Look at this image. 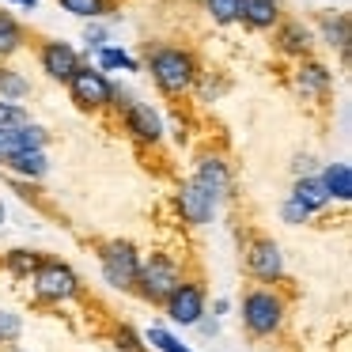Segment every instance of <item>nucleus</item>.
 <instances>
[{"label": "nucleus", "instance_id": "nucleus-1", "mask_svg": "<svg viewBox=\"0 0 352 352\" xmlns=\"http://www.w3.org/2000/svg\"><path fill=\"white\" fill-rule=\"evenodd\" d=\"M148 72H152L155 87L163 95H186L193 91L201 69H197V57L182 46H155L148 54Z\"/></svg>", "mask_w": 352, "mask_h": 352}, {"label": "nucleus", "instance_id": "nucleus-2", "mask_svg": "<svg viewBox=\"0 0 352 352\" xmlns=\"http://www.w3.org/2000/svg\"><path fill=\"white\" fill-rule=\"evenodd\" d=\"M284 314H288V303H284V296L276 288H269V284H254V288H246V296H243V326H246L250 337L280 333Z\"/></svg>", "mask_w": 352, "mask_h": 352}, {"label": "nucleus", "instance_id": "nucleus-3", "mask_svg": "<svg viewBox=\"0 0 352 352\" xmlns=\"http://www.w3.org/2000/svg\"><path fill=\"white\" fill-rule=\"evenodd\" d=\"M182 265H178L170 254H152V258H140V273H137V284H133V292H137L140 299H148V303H167L170 296H175V288L182 284Z\"/></svg>", "mask_w": 352, "mask_h": 352}, {"label": "nucleus", "instance_id": "nucleus-4", "mask_svg": "<svg viewBox=\"0 0 352 352\" xmlns=\"http://www.w3.org/2000/svg\"><path fill=\"white\" fill-rule=\"evenodd\" d=\"M99 269H102V280L118 292H133L140 273V254L129 239H107L99 243Z\"/></svg>", "mask_w": 352, "mask_h": 352}, {"label": "nucleus", "instance_id": "nucleus-5", "mask_svg": "<svg viewBox=\"0 0 352 352\" xmlns=\"http://www.w3.org/2000/svg\"><path fill=\"white\" fill-rule=\"evenodd\" d=\"M31 284L42 303H69L80 292V276L72 273V265L54 261V258H42V265L31 273Z\"/></svg>", "mask_w": 352, "mask_h": 352}, {"label": "nucleus", "instance_id": "nucleus-6", "mask_svg": "<svg viewBox=\"0 0 352 352\" xmlns=\"http://www.w3.org/2000/svg\"><path fill=\"white\" fill-rule=\"evenodd\" d=\"M69 95L80 110H107L114 99V84H110L107 72L91 69V65H80V72L69 80Z\"/></svg>", "mask_w": 352, "mask_h": 352}, {"label": "nucleus", "instance_id": "nucleus-7", "mask_svg": "<svg viewBox=\"0 0 352 352\" xmlns=\"http://www.w3.org/2000/svg\"><path fill=\"white\" fill-rule=\"evenodd\" d=\"M246 273L254 276L258 284H269V288H276V284L284 280V254L280 246L273 243V239H250L246 243Z\"/></svg>", "mask_w": 352, "mask_h": 352}, {"label": "nucleus", "instance_id": "nucleus-8", "mask_svg": "<svg viewBox=\"0 0 352 352\" xmlns=\"http://www.w3.org/2000/svg\"><path fill=\"white\" fill-rule=\"evenodd\" d=\"M205 284L201 280H182L175 288V296L163 303V311H167V318L175 322V326H197L201 318H205Z\"/></svg>", "mask_w": 352, "mask_h": 352}, {"label": "nucleus", "instance_id": "nucleus-9", "mask_svg": "<svg viewBox=\"0 0 352 352\" xmlns=\"http://www.w3.org/2000/svg\"><path fill=\"white\" fill-rule=\"evenodd\" d=\"M190 182L220 205V201L231 193V167L220 160V155H201V163H197V170H193Z\"/></svg>", "mask_w": 352, "mask_h": 352}, {"label": "nucleus", "instance_id": "nucleus-10", "mask_svg": "<svg viewBox=\"0 0 352 352\" xmlns=\"http://www.w3.org/2000/svg\"><path fill=\"white\" fill-rule=\"evenodd\" d=\"M38 61H42V72H46L50 80H57V84H69V80L80 72V65H84L69 42H46L42 54H38Z\"/></svg>", "mask_w": 352, "mask_h": 352}, {"label": "nucleus", "instance_id": "nucleus-11", "mask_svg": "<svg viewBox=\"0 0 352 352\" xmlns=\"http://www.w3.org/2000/svg\"><path fill=\"white\" fill-rule=\"evenodd\" d=\"M122 118H125V129H129L140 144H160L163 140V122L148 102H129V107L122 110Z\"/></svg>", "mask_w": 352, "mask_h": 352}, {"label": "nucleus", "instance_id": "nucleus-12", "mask_svg": "<svg viewBox=\"0 0 352 352\" xmlns=\"http://www.w3.org/2000/svg\"><path fill=\"white\" fill-rule=\"evenodd\" d=\"M46 148V129L42 125H19V129H0V163L19 152H42Z\"/></svg>", "mask_w": 352, "mask_h": 352}, {"label": "nucleus", "instance_id": "nucleus-13", "mask_svg": "<svg viewBox=\"0 0 352 352\" xmlns=\"http://www.w3.org/2000/svg\"><path fill=\"white\" fill-rule=\"evenodd\" d=\"M175 205H178V212H182V220L193 223V228H205V223L216 216V201L208 197V193H201L193 182H182Z\"/></svg>", "mask_w": 352, "mask_h": 352}, {"label": "nucleus", "instance_id": "nucleus-14", "mask_svg": "<svg viewBox=\"0 0 352 352\" xmlns=\"http://www.w3.org/2000/svg\"><path fill=\"white\" fill-rule=\"evenodd\" d=\"M239 23H246L250 31H273L280 23V8L276 0H239Z\"/></svg>", "mask_w": 352, "mask_h": 352}, {"label": "nucleus", "instance_id": "nucleus-15", "mask_svg": "<svg viewBox=\"0 0 352 352\" xmlns=\"http://www.w3.org/2000/svg\"><path fill=\"white\" fill-rule=\"evenodd\" d=\"M311 42H314V34L307 31L303 23H296V19H288V23H276V50L280 54H288V57H307L311 54Z\"/></svg>", "mask_w": 352, "mask_h": 352}, {"label": "nucleus", "instance_id": "nucleus-16", "mask_svg": "<svg viewBox=\"0 0 352 352\" xmlns=\"http://www.w3.org/2000/svg\"><path fill=\"white\" fill-rule=\"evenodd\" d=\"M322 186H326V197L329 201H349L352 197V167L349 163H326V170H322Z\"/></svg>", "mask_w": 352, "mask_h": 352}, {"label": "nucleus", "instance_id": "nucleus-17", "mask_svg": "<svg viewBox=\"0 0 352 352\" xmlns=\"http://www.w3.org/2000/svg\"><path fill=\"white\" fill-rule=\"evenodd\" d=\"M292 201H299V205H303L311 216L318 212V208H326V205H329V197H326V186H322V178H318V175L296 178V186H292Z\"/></svg>", "mask_w": 352, "mask_h": 352}, {"label": "nucleus", "instance_id": "nucleus-18", "mask_svg": "<svg viewBox=\"0 0 352 352\" xmlns=\"http://www.w3.org/2000/svg\"><path fill=\"white\" fill-rule=\"evenodd\" d=\"M329 84H333V76H329L326 65L307 61V57H303V65H299V76H296V87H299V91H303V95H326Z\"/></svg>", "mask_w": 352, "mask_h": 352}, {"label": "nucleus", "instance_id": "nucleus-19", "mask_svg": "<svg viewBox=\"0 0 352 352\" xmlns=\"http://www.w3.org/2000/svg\"><path fill=\"white\" fill-rule=\"evenodd\" d=\"M23 46H27V31H23V23H19L16 16H8V12H0V61L16 57Z\"/></svg>", "mask_w": 352, "mask_h": 352}, {"label": "nucleus", "instance_id": "nucleus-20", "mask_svg": "<svg viewBox=\"0 0 352 352\" xmlns=\"http://www.w3.org/2000/svg\"><path fill=\"white\" fill-rule=\"evenodd\" d=\"M4 167L12 175H23V178H42L50 170V160H46V152H19L12 160H4Z\"/></svg>", "mask_w": 352, "mask_h": 352}, {"label": "nucleus", "instance_id": "nucleus-21", "mask_svg": "<svg viewBox=\"0 0 352 352\" xmlns=\"http://www.w3.org/2000/svg\"><path fill=\"white\" fill-rule=\"evenodd\" d=\"M31 95V80L23 76V72L8 69V65H0V99L4 102H19Z\"/></svg>", "mask_w": 352, "mask_h": 352}, {"label": "nucleus", "instance_id": "nucleus-22", "mask_svg": "<svg viewBox=\"0 0 352 352\" xmlns=\"http://www.w3.org/2000/svg\"><path fill=\"white\" fill-rule=\"evenodd\" d=\"M99 72H118V69H125V72H137V61H133L125 50H118V46H102L99 50V65H95Z\"/></svg>", "mask_w": 352, "mask_h": 352}, {"label": "nucleus", "instance_id": "nucleus-23", "mask_svg": "<svg viewBox=\"0 0 352 352\" xmlns=\"http://www.w3.org/2000/svg\"><path fill=\"white\" fill-rule=\"evenodd\" d=\"M322 38L344 54V50H349V19L344 16H322Z\"/></svg>", "mask_w": 352, "mask_h": 352}, {"label": "nucleus", "instance_id": "nucleus-24", "mask_svg": "<svg viewBox=\"0 0 352 352\" xmlns=\"http://www.w3.org/2000/svg\"><path fill=\"white\" fill-rule=\"evenodd\" d=\"M65 12H72V16L80 19H99L110 12V0H57Z\"/></svg>", "mask_w": 352, "mask_h": 352}, {"label": "nucleus", "instance_id": "nucleus-25", "mask_svg": "<svg viewBox=\"0 0 352 352\" xmlns=\"http://www.w3.org/2000/svg\"><path fill=\"white\" fill-rule=\"evenodd\" d=\"M205 12L212 16V23H220V27L239 23V0H205Z\"/></svg>", "mask_w": 352, "mask_h": 352}, {"label": "nucleus", "instance_id": "nucleus-26", "mask_svg": "<svg viewBox=\"0 0 352 352\" xmlns=\"http://www.w3.org/2000/svg\"><path fill=\"white\" fill-rule=\"evenodd\" d=\"M4 261H8V269H12V273H16V276H31L34 269L42 265V258H38V254H34V250H12V254H8V258H4Z\"/></svg>", "mask_w": 352, "mask_h": 352}, {"label": "nucleus", "instance_id": "nucleus-27", "mask_svg": "<svg viewBox=\"0 0 352 352\" xmlns=\"http://www.w3.org/2000/svg\"><path fill=\"white\" fill-rule=\"evenodd\" d=\"M148 344H152V349H160V352H193V349H186V344L178 341L175 333H167L163 326H152V329H148Z\"/></svg>", "mask_w": 352, "mask_h": 352}, {"label": "nucleus", "instance_id": "nucleus-28", "mask_svg": "<svg viewBox=\"0 0 352 352\" xmlns=\"http://www.w3.org/2000/svg\"><path fill=\"white\" fill-rule=\"evenodd\" d=\"M19 125H31V114H27L19 102L0 99V129H19Z\"/></svg>", "mask_w": 352, "mask_h": 352}, {"label": "nucleus", "instance_id": "nucleus-29", "mask_svg": "<svg viewBox=\"0 0 352 352\" xmlns=\"http://www.w3.org/2000/svg\"><path fill=\"white\" fill-rule=\"evenodd\" d=\"M23 333V318L16 311H0V344H16Z\"/></svg>", "mask_w": 352, "mask_h": 352}, {"label": "nucleus", "instance_id": "nucleus-30", "mask_svg": "<svg viewBox=\"0 0 352 352\" xmlns=\"http://www.w3.org/2000/svg\"><path fill=\"white\" fill-rule=\"evenodd\" d=\"M114 349L118 352H148L144 341H140V333L133 326H118L114 329Z\"/></svg>", "mask_w": 352, "mask_h": 352}, {"label": "nucleus", "instance_id": "nucleus-31", "mask_svg": "<svg viewBox=\"0 0 352 352\" xmlns=\"http://www.w3.org/2000/svg\"><path fill=\"white\" fill-rule=\"evenodd\" d=\"M280 216H284V223H292V228H296V223H307V220H311V212H307L299 201H292V197L280 205Z\"/></svg>", "mask_w": 352, "mask_h": 352}, {"label": "nucleus", "instance_id": "nucleus-32", "mask_svg": "<svg viewBox=\"0 0 352 352\" xmlns=\"http://www.w3.org/2000/svg\"><path fill=\"white\" fill-rule=\"evenodd\" d=\"M84 42H87V50H102V46H107V27H99V23H87V31H84Z\"/></svg>", "mask_w": 352, "mask_h": 352}, {"label": "nucleus", "instance_id": "nucleus-33", "mask_svg": "<svg viewBox=\"0 0 352 352\" xmlns=\"http://www.w3.org/2000/svg\"><path fill=\"white\" fill-rule=\"evenodd\" d=\"M12 4H19V8H27V12L38 8V0H12Z\"/></svg>", "mask_w": 352, "mask_h": 352}, {"label": "nucleus", "instance_id": "nucleus-34", "mask_svg": "<svg viewBox=\"0 0 352 352\" xmlns=\"http://www.w3.org/2000/svg\"><path fill=\"white\" fill-rule=\"evenodd\" d=\"M0 223H4V205H0Z\"/></svg>", "mask_w": 352, "mask_h": 352}]
</instances>
